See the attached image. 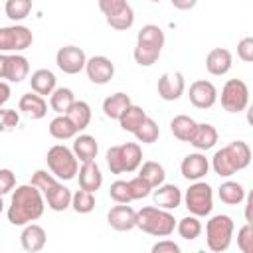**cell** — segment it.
Wrapping results in <instances>:
<instances>
[{
	"instance_id": "1",
	"label": "cell",
	"mask_w": 253,
	"mask_h": 253,
	"mask_svg": "<svg viewBox=\"0 0 253 253\" xmlns=\"http://www.w3.org/2000/svg\"><path fill=\"white\" fill-rule=\"evenodd\" d=\"M45 208L43 194L32 186V184H22L14 190L12 202L8 208V221L12 225H26L30 221H36L42 217Z\"/></svg>"
},
{
	"instance_id": "2",
	"label": "cell",
	"mask_w": 253,
	"mask_h": 253,
	"mask_svg": "<svg viewBox=\"0 0 253 253\" xmlns=\"http://www.w3.org/2000/svg\"><path fill=\"white\" fill-rule=\"evenodd\" d=\"M136 227L154 237H168L176 229V219L168 210L146 206L136 211Z\"/></svg>"
},
{
	"instance_id": "3",
	"label": "cell",
	"mask_w": 253,
	"mask_h": 253,
	"mask_svg": "<svg viewBox=\"0 0 253 253\" xmlns=\"http://www.w3.org/2000/svg\"><path fill=\"white\" fill-rule=\"evenodd\" d=\"M45 162L49 172L57 180H73L77 176L79 160L73 154V150L67 148L65 144H53L45 154Z\"/></svg>"
},
{
	"instance_id": "4",
	"label": "cell",
	"mask_w": 253,
	"mask_h": 253,
	"mask_svg": "<svg viewBox=\"0 0 253 253\" xmlns=\"http://www.w3.org/2000/svg\"><path fill=\"white\" fill-rule=\"evenodd\" d=\"M233 219L225 213H217L213 217H210V221L206 223V243L208 249L213 253H223L229 249L231 245V237H233Z\"/></svg>"
},
{
	"instance_id": "5",
	"label": "cell",
	"mask_w": 253,
	"mask_h": 253,
	"mask_svg": "<svg viewBox=\"0 0 253 253\" xmlns=\"http://www.w3.org/2000/svg\"><path fill=\"white\" fill-rule=\"evenodd\" d=\"M188 211L192 215H198V217H204V215H210L211 210H213V192H211V186L208 182H202V180H196L188 190L186 194L182 196Z\"/></svg>"
},
{
	"instance_id": "6",
	"label": "cell",
	"mask_w": 253,
	"mask_h": 253,
	"mask_svg": "<svg viewBox=\"0 0 253 253\" xmlns=\"http://www.w3.org/2000/svg\"><path fill=\"white\" fill-rule=\"evenodd\" d=\"M219 99H221V107L227 113H241L249 105V87L241 79H227Z\"/></svg>"
},
{
	"instance_id": "7",
	"label": "cell",
	"mask_w": 253,
	"mask_h": 253,
	"mask_svg": "<svg viewBox=\"0 0 253 253\" xmlns=\"http://www.w3.org/2000/svg\"><path fill=\"white\" fill-rule=\"evenodd\" d=\"M34 42V34L30 28L22 26V24H14V26H4L0 28V51L8 53V51H24L32 45Z\"/></svg>"
},
{
	"instance_id": "8",
	"label": "cell",
	"mask_w": 253,
	"mask_h": 253,
	"mask_svg": "<svg viewBox=\"0 0 253 253\" xmlns=\"http://www.w3.org/2000/svg\"><path fill=\"white\" fill-rule=\"evenodd\" d=\"M30 73V61L20 53H2L0 51V79L10 83H20Z\"/></svg>"
},
{
	"instance_id": "9",
	"label": "cell",
	"mask_w": 253,
	"mask_h": 253,
	"mask_svg": "<svg viewBox=\"0 0 253 253\" xmlns=\"http://www.w3.org/2000/svg\"><path fill=\"white\" fill-rule=\"evenodd\" d=\"M55 63L57 67L67 73V75H75L79 71L85 69V63H87V55L81 47L77 45H63L57 49L55 53Z\"/></svg>"
},
{
	"instance_id": "10",
	"label": "cell",
	"mask_w": 253,
	"mask_h": 253,
	"mask_svg": "<svg viewBox=\"0 0 253 253\" xmlns=\"http://www.w3.org/2000/svg\"><path fill=\"white\" fill-rule=\"evenodd\" d=\"M85 71H87V77H89L91 83L105 85L115 75V63L109 57H105V55H93V57L87 59Z\"/></svg>"
},
{
	"instance_id": "11",
	"label": "cell",
	"mask_w": 253,
	"mask_h": 253,
	"mask_svg": "<svg viewBox=\"0 0 253 253\" xmlns=\"http://www.w3.org/2000/svg\"><path fill=\"white\" fill-rule=\"evenodd\" d=\"M188 97H190V103L198 109H211L217 101V89L211 81H206V79H198L190 85V91H188Z\"/></svg>"
},
{
	"instance_id": "12",
	"label": "cell",
	"mask_w": 253,
	"mask_h": 253,
	"mask_svg": "<svg viewBox=\"0 0 253 253\" xmlns=\"http://www.w3.org/2000/svg\"><path fill=\"white\" fill-rule=\"evenodd\" d=\"M186 91V81L180 71L162 73L158 79V95L164 101H178Z\"/></svg>"
},
{
	"instance_id": "13",
	"label": "cell",
	"mask_w": 253,
	"mask_h": 253,
	"mask_svg": "<svg viewBox=\"0 0 253 253\" xmlns=\"http://www.w3.org/2000/svg\"><path fill=\"white\" fill-rule=\"evenodd\" d=\"M107 221L115 231H130L136 227V211L128 204H119L109 210Z\"/></svg>"
},
{
	"instance_id": "14",
	"label": "cell",
	"mask_w": 253,
	"mask_h": 253,
	"mask_svg": "<svg viewBox=\"0 0 253 253\" xmlns=\"http://www.w3.org/2000/svg\"><path fill=\"white\" fill-rule=\"evenodd\" d=\"M208 170H210V162H208V158L202 152H192V154L184 156V160L180 164L182 176L186 180H192V182L202 180L208 174Z\"/></svg>"
},
{
	"instance_id": "15",
	"label": "cell",
	"mask_w": 253,
	"mask_h": 253,
	"mask_svg": "<svg viewBox=\"0 0 253 253\" xmlns=\"http://www.w3.org/2000/svg\"><path fill=\"white\" fill-rule=\"evenodd\" d=\"M45 241H47V233L42 225L38 223H26L24 229H22V235H20V243L24 247V251L28 253H36V251H42L45 247Z\"/></svg>"
},
{
	"instance_id": "16",
	"label": "cell",
	"mask_w": 253,
	"mask_h": 253,
	"mask_svg": "<svg viewBox=\"0 0 253 253\" xmlns=\"http://www.w3.org/2000/svg\"><path fill=\"white\" fill-rule=\"evenodd\" d=\"M152 198H154V206L156 208H162V210H168V211L176 210L182 204V192L174 184H164L162 182L160 186H156Z\"/></svg>"
},
{
	"instance_id": "17",
	"label": "cell",
	"mask_w": 253,
	"mask_h": 253,
	"mask_svg": "<svg viewBox=\"0 0 253 253\" xmlns=\"http://www.w3.org/2000/svg\"><path fill=\"white\" fill-rule=\"evenodd\" d=\"M231 63H233V57H231V51L225 49V47H213L208 55H206V69L211 73V75H225L229 69H231Z\"/></svg>"
},
{
	"instance_id": "18",
	"label": "cell",
	"mask_w": 253,
	"mask_h": 253,
	"mask_svg": "<svg viewBox=\"0 0 253 253\" xmlns=\"http://www.w3.org/2000/svg\"><path fill=\"white\" fill-rule=\"evenodd\" d=\"M77 174H79V188H83L87 192H97L103 186V174L95 160L83 162L81 168L77 170Z\"/></svg>"
},
{
	"instance_id": "19",
	"label": "cell",
	"mask_w": 253,
	"mask_h": 253,
	"mask_svg": "<svg viewBox=\"0 0 253 253\" xmlns=\"http://www.w3.org/2000/svg\"><path fill=\"white\" fill-rule=\"evenodd\" d=\"M43 200H45V204H47L49 210H53V211H65L67 208H71V190L57 180L43 194Z\"/></svg>"
},
{
	"instance_id": "20",
	"label": "cell",
	"mask_w": 253,
	"mask_h": 253,
	"mask_svg": "<svg viewBox=\"0 0 253 253\" xmlns=\"http://www.w3.org/2000/svg\"><path fill=\"white\" fill-rule=\"evenodd\" d=\"M18 107H20V111L28 119H34V121H40V119H43L47 115V103L38 93H26V95H22Z\"/></svg>"
},
{
	"instance_id": "21",
	"label": "cell",
	"mask_w": 253,
	"mask_h": 253,
	"mask_svg": "<svg viewBox=\"0 0 253 253\" xmlns=\"http://www.w3.org/2000/svg\"><path fill=\"white\" fill-rule=\"evenodd\" d=\"M215 142H217V130H215L213 125H210V123H200V125H196V130H194V134H192V138H190V144H192L196 150L206 152V150L213 148Z\"/></svg>"
},
{
	"instance_id": "22",
	"label": "cell",
	"mask_w": 253,
	"mask_h": 253,
	"mask_svg": "<svg viewBox=\"0 0 253 253\" xmlns=\"http://www.w3.org/2000/svg\"><path fill=\"white\" fill-rule=\"evenodd\" d=\"M30 87L34 93L45 97V95L53 93V89L57 87V79H55L53 71H49V69H36L30 77Z\"/></svg>"
},
{
	"instance_id": "23",
	"label": "cell",
	"mask_w": 253,
	"mask_h": 253,
	"mask_svg": "<svg viewBox=\"0 0 253 253\" xmlns=\"http://www.w3.org/2000/svg\"><path fill=\"white\" fill-rule=\"evenodd\" d=\"M225 150H227V154H229V158H231V164H233L235 172L245 170V168L251 164V148H249L247 142H243V140H233V142H229V144L225 146Z\"/></svg>"
},
{
	"instance_id": "24",
	"label": "cell",
	"mask_w": 253,
	"mask_h": 253,
	"mask_svg": "<svg viewBox=\"0 0 253 253\" xmlns=\"http://www.w3.org/2000/svg\"><path fill=\"white\" fill-rule=\"evenodd\" d=\"M97 152H99V144H97V138L91 136V134H79L73 142V154L77 156V160L81 162H89V160H95L97 158Z\"/></svg>"
},
{
	"instance_id": "25",
	"label": "cell",
	"mask_w": 253,
	"mask_h": 253,
	"mask_svg": "<svg viewBox=\"0 0 253 253\" xmlns=\"http://www.w3.org/2000/svg\"><path fill=\"white\" fill-rule=\"evenodd\" d=\"M65 117L73 123V126L77 128V132H79V130H85V128L89 126V123H91V107H89V103L75 99L73 105L67 109Z\"/></svg>"
},
{
	"instance_id": "26",
	"label": "cell",
	"mask_w": 253,
	"mask_h": 253,
	"mask_svg": "<svg viewBox=\"0 0 253 253\" xmlns=\"http://www.w3.org/2000/svg\"><path fill=\"white\" fill-rule=\"evenodd\" d=\"M121 150V162H123V172H134L140 162H142V150L138 142H125L119 144Z\"/></svg>"
},
{
	"instance_id": "27",
	"label": "cell",
	"mask_w": 253,
	"mask_h": 253,
	"mask_svg": "<svg viewBox=\"0 0 253 253\" xmlns=\"http://www.w3.org/2000/svg\"><path fill=\"white\" fill-rule=\"evenodd\" d=\"M164 42H166V36L162 32V28L156 26V24H146L136 34V43H142V45H150V47L162 49Z\"/></svg>"
},
{
	"instance_id": "28",
	"label": "cell",
	"mask_w": 253,
	"mask_h": 253,
	"mask_svg": "<svg viewBox=\"0 0 253 253\" xmlns=\"http://www.w3.org/2000/svg\"><path fill=\"white\" fill-rule=\"evenodd\" d=\"M132 101H130V97L126 95V93H113V95H109L105 101H103V113H105V117L107 119H115V121H119V117L123 115V111L130 105Z\"/></svg>"
},
{
	"instance_id": "29",
	"label": "cell",
	"mask_w": 253,
	"mask_h": 253,
	"mask_svg": "<svg viewBox=\"0 0 253 253\" xmlns=\"http://www.w3.org/2000/svg\"><path fill=\"white\" fill-rule=\"evenodd\" d=\"M146 117H148V115L142 111V107L130 103V105L123 111V115L119 117V125H121L123 130H126V132H134V130L142 125V121H144Z\"/></svg>"
},
{
	"instance_id": "30",
	"label": "cell",
	"mask_w": 253,
	"mask_h": 253,
	"mask_svg": "<svg viewBox=\"0 0 253 253\" xmlns=\"http://www.w3.org/2000/svg\"><path fill=\"white\" fill-rule=\"evenodd\" d=\"M196 121L192 119V117H188V115H176L172 121H170V130H172V134L178 138V140H182V142H190V138H192V134H194V130H196Z\"/></svg>"
},
{
	"instance_id": "31",
	"label": "cell",
	"mask_w": 253,
	"mask_h": 253,
	"mask_svg": "<svg viewBox=\"0 0 253 253\" xmlns=\"http://www.w3.org/2000/svg\"><path fill=\"white\" fill-rule=\"evenodd\" d=\"M217 196L223 204L227 206H237L245 200V188L239 184V182H233V180H225L219 188H217Z\"/></svg>"
},
{
	"instance_id": "32",
	"label": "cell",
	"mask_w": 253,
	"mask_h": 253,
	"mask_svg": "<svg viewBox=\"0 0 253 253\" xmlns=\"http://www.w3.org/2000/svg\"><path fill=\"white\" fill-rule=\"evenodd\" d=\"M75 95L69 87H55L53 93L49 95V107L57 113V115H65L67 109L73 105Z\"/></svg>"
},
{
	"instance_id": "33",
	"label": "cell",
	"mask_w": 253,
	"mask_h": 253,
	"mask_svg": "<svg viewBox=\"0 0 253 253\" xmlns=\"http://www.w3.org/2000/svg\"><path fill=\"white\" fill-rule=\"evenodd\" d=\"M49 134L57 140H67V138H73L77 134V128L73 126V123L65 115H57L49 123Z\"/></svg>"
},
{
	"instance_id": "34",
	"label": "cell",
	"mask_w": 253,
	"mask_h": 253,
	"mask_svg": "<svg viewBox=\"0 0 253 253\" xmlns=\"http://www.w3.org/2000/svg\"><path fill=\"white\" fill-rule=\"evenodd\" d=\"M138 176L144 178V180L152 186V190H154L156 186H160V184L166 180V170H164L162 164H158V162H154V160H148V162H144V164L140 166Z\"/></svg>"
},
{
	"instance_id": "35",
	"label": "cell",
	"mask_w": 253,
	"mask_h": 253,
	"mask_svg": "<svg viewBox=\"0 0 253 253\" xmlns=\"http://www.w3.org/2000/svg\"><path fill=\"white\" fill-rule=\"evenodd\" d=\"M176 229H178V233H180L182 239L194 241V239H198L200 233H202V221H200L198 215H192V213H190V215L182 217V219L176 223Z\"/></svg>"
},
{
	"instance_id": "36",
	"label": "cell",
	"mask_w": 253,
	"mask_h": 253,
	"mask_svg": "<svg viewBox=\"0 0 253 253\" xmlns=\"http://www.w3.org/2000/svg\"><path fill=\"white\" fill-rule=\"evenodd\" d=\"M105 18H107V24L113 30H128L134 24V10H132L130 4H125L119 12H115L111 16H105Z\"/></svg>"
},
{
	"instance_id": "37",
	"label": "cell",
	"mask_w": 253,
	"mask_h": 253,
	"mask_svg": "<svg viewBox=\"0 0 253 253\" xmlns=\"http://www.w3.org/2000/svg\"><path fill=\"white\" fill-rule=\"evenodd\" d=\"M132 134L136 136L138 142H142V144H152V142L158 140V136H160V128H158V125H156L154 119L146 117V119L142 121V125H140Z\"/></svg>"
},
{
	"instance_id": "38",
	"label": "cell",
	"mask_w": 253,
	"mask_h": 253,
	"mask_svg": "<svg viewBox=\"0 0 253 253\" xmlns=\"http://www.w3.org/2000/svg\"><path fill=\"white\" fill-rule=\"evenodd\" d=\"M71 208L77 213H91L95 210V192H87V190H77L75 194H71Z\"/></svg>"
},
{
	"instance_id": "39",
	"label": "cell",
	"mask_w": 253,
	"mask_h": 253,
	"mask_svg": "<svg viewBox=\"0 0 253 253\" xmlns=\"http://www.w3.org/2000/svg\"><path fill=\"white\" fill-rule=\"evenodd\" d=\"M211 166H213L215 174L221 176V178H229V176L235 174V168H233V164H231V158H229L225 146L219 148V150H215V154H213V158H211Z\"/></svg>"
},
{
	"instance_id": "40",
	"label": "cell",
	"mask_w": 253,
	"mask_h": 253,
	"mask_svg": "<svg viewBox=\"0 0 253 253\" xmlns=\"http://www.w3.org/2000/svg\"><path fill=\"white\" fill-rule=\"evenodd\" d=\"M6 16L14 22H22L32 12V0H6Z\"/></svg>"
},
{
	"instance_id": "41",
	"label": "cell",
	"mask_w": 253,
	"mask_h": 253,
	"mask_svg": "<svg viewBox=\"0 0 253 253\" xmlns=\"http://www.w3.org/2000/svg\"><path fill=\"white\" fill-rule=\"evenodd\" d=\"M160 51L158 47H150V45H142V43H136L132 55H134V61L140 65V67H150L158 61L160 57Z\"/></svg>"
},
{
	"instance_id": "42",
	"label": "cell",
	"mask_w": 253,
	"mask_h": 253,
	"mask_svg": "<svg viewBox=\"0 0 253 253\" xmlns=\"http://www.w3.org/2000/svg\"><path fill=\"white\" fill-rule=\"evenodd\" d=\"M109 196L117 204H130L132 202L130 190H128V182H125V180H115L111 184V188H109Z\"/></svg>"
},
{
	"instance_id": "43",
	"label": "cell",
	"mask_w": 253,
	"mask_h": 253,
	"mask_svg": "<svg viewBox=\"0 0 253 253\" xmlns=\"http://www.w3.org/2000/svg\"><path fill=\"white\" fill-rule=\"evenodd\" d=\"M55 182H57V178H55L51 172H47V170H36V172L32 174V180H30V184L36 186L42 194H45Z\"/></svg>"
},
{
	"instance_id": "44",
	"label": "cell",
	"mask_w": 253,
	"mask_h": 253,
	"mask_svg": "<svg viewBox=\"0 0 253 253\" xmlns=\"http://www.w3.org/2000/svg\"><path fill=\"white\" fill-rule=\"evenodd\" d=\"M128 190H130V198L132 200H142V198H148L150 196L152 186L144 178L134 176L132 180H128Z\"/></svg>"
},
{
	"instance_id": "45",
	"label": "cell",
	"mask_w": 253,
	"mask_h": 253,
	"mask_svg": "<svg viewBox=\"0 0 253 253\" xmlns=\"http://www.w3.org/2000/svg\"><path fill=\"white\" fill-rule=\"evenodd\" d=\"M20 125V115L14 109L0 107V132H10Z\"/></svg>"
},
{
	"instance_id": "46",
	"label": "cell",
	"mask_w": 253,
	"mask_h": 253,
	"mask_svg": "<svg viewBox=\"0 0 253 253\" xmlns=\"http://www.w3.org/2000/svg\"><path fill=\"white\" fill-rule=\"evenodd\" d=\"M237 247L241 249V253H253V227H251V221H247L237 231Z\"/></svg>"
},
{
	"instance_id": "47",
	"label": "cell",
	"mask_w": 253,
	"mask_h": 253,
	"mask_svg": "<svg viewBox=\"0 0 253 253\" xmlns=\"http://www.w3.org/2000/svg\"><path fill=\"white\" fill-rule=\"evenodd\" d=\"M107 166L113 174H123V162H121V150H119V144L117 146H111L107 150Z\"/></svg>"
},
{
	"instance_id": "48",
	"label": "cell",
	"mask_w": 253,
	"mask_h": 253,
	"mask_svg": "<svg viewBox=\"0 0 253 253\" xmlns=\"http://www.w3.org/2000/svg\"><path fill=\"white\" fill-rule=\"evenodd\" d=\"M16 186V176L10 168H0V196L12 192Z\"/></svg>"
},
{
	"instance_id": "49",
	"label": "cell",
	"mask_w": 253,
	"mask_h": 253,
	"mask_svg": "<svg viewBox=\"0 0 253 253\" xmlns=\"http://www.w3.org/2000/svg\"><path fill=\"white\" fill-rule=\"evenodd\" d=\"M237 55L241 61L245 63H251L253 61V38H243L239 43H237Z\"/></svg>"
},
{
	"instance_id": "50",
	"label": "cell",
	"mask_w": 253,
	"mask_h": 253,
	"mask_svg": "<svg viewBox=\"0 0 253 253\" xmlns=\"http://www.w3.org/2000/svg\"><path fill=\"white\" fill-rule=\"evenodd\" d=\"M125 4H128L126 0H99V10L105 14V16H111L115 12H119Z\"/></svg>"
},
{
	"instance_id": "51",
	"label": "cell",
	"mask_w": 253,
	"mask_h": 253,
	"mask_svg": "<svg viewBox=\"0 0 253 253\" xmlns=\"http://www.w3.org/2000/svg\"><path fill=\"white\" fill-rule=\"evenodd\" d=\"M150 251L152 253H180V245L170 241V239H162V241L154 243Z\"/></svg>"
},
{
	"instance_id": "52",
	"label": "cell",
	"mask_w": 253,
	"mask_h": 253,
	"mask_svg": "<svg viewBox=\"0 0 253 253\" xmlns=\"http://www.w3.org/2000/svg\"><path fill=\"white\" fill-rule=\"evenodd\" d=\"M170 2H172V6L178 8V10H192V8L198 4V0H170Z\"/></svg>"
},
{
	"instance_id": "53",
	"label": "cell",
	"mask_w": 253,
	"mask_h": 253,
	"mask_svg": "<svg viewBox=\"0 0 253 253\" xmlns=\"http://www.w3.org/2000/svg\"><path fill=\"white\" fill-rule=\"evenodd\" d=\"M8 99H10V85L0 79V107H4Z\"/></svg>"
},
{
	"instance_id": "54",
	"label": "cell",
	"mask_w": 253,
	"mask_h": 253,
	"mask_svg": "<svg viewBox=\"0 0 253 253\" xmlns=\"http://www.w3.org/2000/svg\"><path fill=\"white\" fill-rule=\"evenodd\" d=\"M4 211V200H2V196H0V213Z\"/></svg>"
},
{
	"instance_id": "55",
	"label": "cell",
	"mask_w": 253,
	"mask_h": 253,
	"mask_svg": "<svg viewBox=\"0 0 253 253\" xmlns=\"http://www.w3.org/2000/svg\"><path fill=\"white\" fill-rule=\"evenodd\" d=\"M150 2H160V0H150Z\"/></svg>"
}]
</instances>
